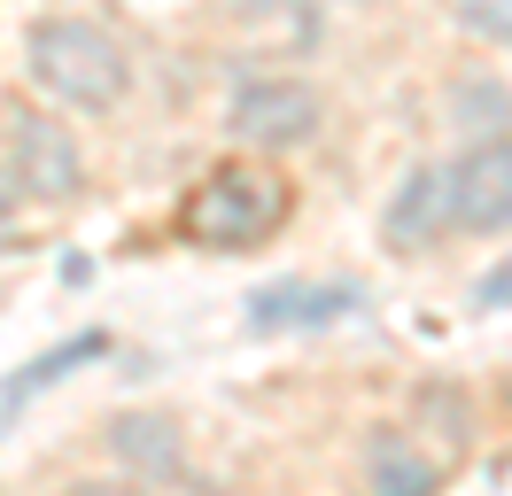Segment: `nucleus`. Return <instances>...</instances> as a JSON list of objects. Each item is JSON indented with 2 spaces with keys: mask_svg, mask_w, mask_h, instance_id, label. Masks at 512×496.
Returning <instances> with one entry per match:
<instances>
[{
  "mask_svg": "<svg viewBox=\"0 0 512 496\" xmlns=\"http://www.w3.org/2000/svg\"><path fill=\"white\" fill-rule=\"evenodd\" d=\"M450 233V163H412L381 210V241L396 256H419Z\"/></svg>",
  "mask_w": 512,
  "mask_h": 496,
  "instance_id": "423d86ee",
  "label": "nucleus"
},
{
  "mask_svg": "<svg viewBox=\"0 0 512 496\" xmlns=\"http://www.w3.org/2000/svg\"><path fill=\"white\" fill-rule=\"evenodd\" d=\"M458 24L474 31V39H489V47H512V0H443Z\"/></svg>",
  "mask_w": 512,
  "mask_h": 496,
  "instance_id": "ddd939ff",
  "label": "nucleus"
},
{
  "mask_svg": "<svg viewBox=\"0 0 512 496\" xmlns=\"http://www.w3.org/2000/svg\"><path fill=\"white\" fill-rule=\"evenodd\" d=\"M365 473H373V489H388V496H427L435 481H443V465L427 458V450H412L404 434H373Z\"/></svg>",
  "mask_w": 512,
  "mask_h": 496,
  "instance_id": "1a4fd4ad",
  "label": "nucleus"
},
{
  "mask_svg": "<svg viewBox=\"0 0 512 496\" xmlns=\"http://www.w3.org/2000/svg\"><path fill=\"white\" fill-rule=\"evenodd\" d=\"M419 419H435L450 450H466V434H474V403H466V388H427V396H419Z\"/></svg>",
  "mask_w": 512,
  "mask_h": 496,
  "instance_id": "f8f14e48",
  "label": "nucleus"
},
{
  "mask_svg": "<svg viewBox=\"0 0 512 496\" xmlns=\"http://www.w3.org/2000/svg\"><path fill=\"white\" fill-rule=\"evenodd\" d=\"M0 248H24V233H16V179H8V163H0Z\"/></svg>",
  "mask_w": 512,
  "mask_h": 496,
  "instance_id": "2eb2a0df",
  "label": "nucleus"
},
{
  "mask_svg": "<svg viewBox=\"0 0 512 496\" xmlns=\"http://www.w3.org/2000/svg\"><path fill=\"white\" fill-rule=\"evenodd\" d=\"M450 117L466 124V132H512V86L505 78H489V70H474V78H458L450 86Z\"/></svg>",
  "mask_w": 512,
  "mask_h": 496,
  "instance_id": "9b49d317",
  "label": "nucleus"
},
{
  "mask_svg": "<svg viewBox=\"0 0 512 496\" xmlns=\"http://www.w3.org/2000/svg\"><path fill=\"white\" fill-rule=\"evenodd\" d=\"M288 217V186L272 171H249V163H218L210 179L194 186L187 202V233L202 248H256L264 233H280Z\"/></svg>",
  "mask_w": 512,
  "mask_h": 496,
  "instance_id": "f03ea898",
  "label": "nucleus"
},
{
  "mask_svg": "<svg viewBox=\"0 0 512 496\" xmlns=\"http://www.w3.org/2000/svg\"><path fill=\"white\" fill-rule=\"evenodd\" d=\"M24 62H32V78L55 93L63 109H117L125 86H132L125 47L101 24H86V16H39V24L24 31Z\"/></svg>",
  "mask_w": 512,
  "mask_h": 496,
  "instance_id": "f257e3e1",
  "label": "nucleus"
},
{
  "mask_svg": "<svg viewBox=\"0 0 512 496\" xmlns=\"http://www.w3.org/2000/svg\"><path fill=\"white\" fill-rule=\"evenodd\" d=\"M450 225L466 233H512V132H481L450 163Z\"/></svg>",
  "mask_w": 512,
  "mask_h": 496,
  "instance_id": "39448f33",
  "label": "nucleus"
},
{
  "mask_svg": "<svg viewBox=\"0 0 512 496\" xmlns=\"http://www.w3.org/2000/svg\"><path fill=\"white\" fill-rule=\"evenodd\" d=\"M94 357H109V334L101 326H86L78 341H63V349H47V357H32V365L8 380V396H0V411H16V403H32L39 388H55L63 372H78V365H94Z\"/></svg>",
  "mask_w": 512,
  "mask_h": 496,
  "instance_id": "9d476101",
  "label": "nucleus"
},
{
  "mask_svg": "<svg viewBox=\"0 0 512 496\" xmlns=\"http://www.w3.org/2000/svg\"><path fill=\"white\" fill-rule=\"evenodd\" d=\"M8 179L32 202H70L86 186V148L47 109H8Z\"/></svg>",
  "mask_w": 512,
  "mask_h": 496,
  "instance_id": "20e7f679",
  "label": "nucleus"
},
{
  "mask_svg": "<svg viewBox=\"0 0 512 496\" xmlns=\"http://www.w3.org/2000/svg\"><path fill=\"white\" fill-rule=\"evenodd\" d=\"M109 450H117V465H125L132 481H179L187 473V434H179V419H163V411H125L109 427Z\"/></svg>",
  "mask_w": 512,
  "mask_h": 496,
  "instance_id": "6e6552de",
  "label": "nucleus"
},
{
  "mask_svg": "<svg viewBox=\"0 0 512 496\" xmlns=\"http://www.w3.org/2000/svg\"><path fill=\"white\" fill-rule=\"evenodd\" d=\"M326 124V101L303 78H249V86L233 93V109H225V132L256 155H295L311 148Z\"/></svg>",
  "mask_w": 512,
  "mask_h": 496,
  "instance_id": "7ed1b4c3",
  "label": "nucleus"
},
{
  "mask_svg": "<svg viewBox=\"0 0 512 496\" xmlns=\"http://www.w3.org/2000/svg\"><path fill=\"white\" fill-rule=\"evenodd\" d=\"M474 303H481V310H512V256H505V264H489V272H481Z\"/></svg>",
  "mask_w": 512,
  "mask_h": 496,
  "instance_id": "4468645a",
  "label": "nucleus"
},
{
  "mask_svg": "<svg viewBox=\"0 0 512 496\" xmlns=\"http://www.w3.org/2000/svg\"><path fill=\"white\" fill-rule=\"evenodd\" d=\"M365 303L350 279H272V287H256L249 295V334H311V326H334V318H350Z\"/></svg>",
  "mask_w": 512,
  "mask_h": 496,
  "instance_id": "0eeeda50",
  "label": "nucleus"
}]
</instances>
